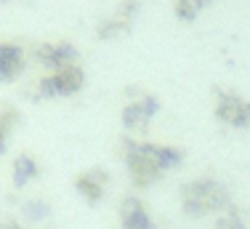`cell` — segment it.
I'll return each instance as SVG.
<instances>
[{
	"label": "cell",
	"instance_id": "cell-11",
	"mask_svg": "<svg viewBox=\"0 0 250 229\" xmlns=\"http://www.w3.org/2000/svg\"><path fill=\"white\" fill-rule=\"evenodd\" d=\"M38 176H40V162L35 160L32 155L21 152L19 158L14 160V186H27Z\"/></svg>",
	"mask_w": 250,
	"mask_h": 229
},
{
	"label": "cell",
	"instance_id": "cell-15",
	"mask_svg": "<svg viewBox=\"0 0 250 229\" xmlns=\"http://www.w3.org/2000/svg\"><path fill=\"white\" fill-rule=\"evenodd\" d=\"M213 229H248V224L242 221V216L237 213L234 208H229L221 219L216 221V227H213Z\"/></svg>",
	"mask_w": 250,
	"mask_h": 229
},
{
	"label": "cell",
	"instance_id": "cell-8",
	"mask_svg": "<svg viewBox=\"0 0 250 229\" xmlns=\"http://www.w3.org/2000/svg\"><path fill=\"white\" fill-rule=\"evenodd\" d=\"M106 186H109V173L104 168H91V171L80 173L75 179V189L83 200H88L91 206H96L101 197L106 195Z\"/></svg>",
	"mask_w": 250,
	"mask_h": 229
},
{
	"label": "cell",
	"instance_id": "cell-4",
	"mask_svg": "<svg viewBox=\"0 0 250 229\" xmlns=\"http://www.w3.org/2000/svg\"><path fill=\"white\" fill-rule=\"evenodd\" d=\"M216 120L229 128H250V101L234 91H216Z\"/></svg>",
	"mask_w": 250,
	"mask_h": 229
},
{
	"label": "cell",
	"instance_id": "cell-6",
	"mask_svg": "<svg viewBox=\"0 0 250 229\" xmlns=\"http://www.w3.org/2000/svg\"><path fill=\"white\" fill-rule=\"evenodd\" d=\"M157 110H160V101L149 93H141L139 99L128 101L123 107V125L128 131H133V134H146Z\"/></svg>",
	"mask_w": 250,
	"mask_h": 229
},
{
	"label": "cell",
	"instance_id": "cell-14",
	"mask_svg": "<svg viewBox=\"0 0 250 229\" xmlns=\"http://www.w3.org/2000/svg\"><path fill=\"white\" fill-rule=\"evenodd\" d=\"M21 213H24V219L27 221H43V219H48V213H51V208H48V203L45 200H29L21 206Z\"/></svg>",
	"mask_w": 250,
	"mask_h": 229
},
{
	"label": "cell",
	"instance_id": "cell-17",
	"mask_svg": "<svg viewBox=\"0 0 250 229\" xmlns=\"http://www.w3.org/2000/svg\"><path fill=\"white\" fill-rule=\"evenodd\" d=\"M0 3H11V0H0Z\"/></svg>",
	"mask_w": 250,
	"mask_h": 229
},
{
	"label": "cell",
	"instance_id": "cell-7",
	"mask_svg": "<svg viewBox=\"0 0 250 229\" xmlns=\"http://www.w3.org/2000/svg\"><path fill=\"white\" fill-rule=\"evenodd\" d=\"M77 48L72 43H67V40H62V43H43L35 48V59H38L43 67H48L51 72L56 69H64L69 67V64H77Z\"/></svg>",
	"mask_w": 250,
	"mask_h": 229
},
{
	"label": "cell",
	"instance_id": "cell-9",
	"mask_svg": "<svg viewBox=\"0 0 250 229\" xmlns=\"http://www.w3.org/2000/svg\"><path fill=\"white\" fill-rule=\"evenodd\" d=\"M27 67V56L24 48L16 43H5L0 40V83H11L24 72Z\"/></svg>",
	"mask_w": 250,
	"mask_h": 229
},
{
	"label": "cell",
	"instance_id": "cell-10",
	"mask_svg": "<svg viewBox=\"0 0 250 229\" xmlns=\"http://www.w3.org/2000/svg\"><path fill=\"white\" fill-rule=\"evenodd\" d=\"M120 229H154V219L139 197H125L120 203Z\"/></svg>",
	"mask_w": 250,
	"mask_h": 229
},
{
	"label": "cell",
	"instance_id": "cell-1",
	"mask_svg": "<svg viewBox=\"0 0 250 229\" xmlns=\"http://www.w3.org/2000/svg\"><path fill=\"white\" fill-rule=\"evenodd\" d=\"M123 158H125V168H128L130 182L136 186H152L163 179V173L181 165L184 149L123 138Z\"/></svg>",
	"mask_w": 250,
	"mask_h": 229
},
{
	"label": "cell",
	"instance_id": "cell-12",
	"mask_svg": "<svg viewBox=\"0 0 250 229\" xmlns=\"http://www.w3.org/2000/svg\"><path fill=\"white\" fill-rule=\"evenodd\" d=\"M16 123H19V112H16L14 107H3V110H0V155L8 147V136H11V131H14Z\"/></svg>",
	"mask_w": 250,
	"mask_h": 229
},
{
	"label": "cell",
	"instance_id": "cell-5",
	"mask_svg": "<svg viewBox=\"0 0 250 229\" xmlns=\"http://www.w3.org/2000/svg\"><path fill=\"white\" fill-rule=\"evenodd\" d=\"M139 8H141V0H123V3L115 8V14L99 22L96 38H99V40H112V38H117V35L130 32V27H133V22H136Z\"/></svg>",
	"mask_w": 250,
	"mask_h": 229
},
{
	"label": "cell",
	"instance_id": "cell-2",
	"mask_svg": "<svg viewBox=\"0 0 250 229\" xmlns=\"http://www.w3.org/2000/svg\"><path fill=\"white\" fill-rule=\"evenodd\" d=\"M231 208V192L218 179L200 176L181 186V210L189 219H205L210 213H226Z\"/></svg>",
	"mask_w": 250,
	"mask_h": 229
},
{
	"label": "cell",
	"instance_id": "cell-13",
	"mask_svg": "<svg viewBox=\"0 0 250 229\" xmlns=\"http://www.w3.org/2000/svg\"><path fill=\"white\" fill-rule=\"evenodd\" d=\"M210 3L213 0H176V16L181 22H194L200 11Z\"/></svg>",
	"mask_w": 250,
	"mask_h": 229
},
{
	"label": "cell",
	"instance_id": "cell-3",
	"mask_svg": "<svg viewBox=\"0 0 250 229\" xmlns=\"http://www.w3.org/2000/svg\"><path fill=\"white\" fill-rule=\"evenodd\" d=\"M85 86V72L80 64H69L64 69H56L51 75L40 77L38 83L29 86V99H51V96H72Z\"/></svg>",
	"mask_w": 250,
	"mask_h": 229
},
{
	"label": "cell",
	"instance_id": "cell-16",
	"mask_svg": "<svg viewBox=\"0 0 250 229\" xmlns=\"http://www.w3.org/2000/svg\"><path fill=\"white\" fill-rule=\"evenodd\" d=\"M0 229H21V224L11 216H0Z\"/></svg>",
	"mask_w": 250,
	"mask_h": 229
}]
</instances>
